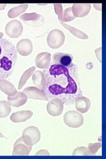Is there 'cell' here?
<instances>
[{"mask_svg": "<svg viewBox=\"0 0 106 159\" xmlns=\"http://www.w3.org/2000/svg\"><path fill=\"white\" fill-rule=\"evenodd\" d=\"M46 85L43 91L48 98H57L64 104H73L82 96L77 66L67 68L52 64L44 69Z\"/></svg>", "mask_w": 106, "mask_h": 159, "instance_id": "obj_1", "label": "cell"}, {"mask_svg": "<svg viewBox=\"0 0 106 159\" xmlns=\"http://www.w3.org/2000/svg\"><path fill=\"white\" fill-rule=\"evenodd\" d=\"M17 52L7 39H0V79L11 76L17 59Z\"/></svg>", "mask_w": 106, "mask_h": 159, "instance_id": "obj_2", "label": "cell"}, {"mask_svg": "<svg viewBox=\"0 0 106 159\" xmlns=\"http://www.w3.org/2000/svg\"><path fill=\"white\" fill-rule=\"evenodd\" d=\"M47 42L50 48L57 49L64 44L65 42V34L61 30L57 29H53L48 33Z\"/></svg>", "mask_w": 106, "mask_h": 159, "instance_id": "obj_3", "label": "cell"}, {"mask_svg": "<svg viewBox=\"0 0 106 159\" xmlns=\"http://www.w3.org/2000/svg\"><path fill=\"white\" fill-rule=\"evenodd\" d=\"M22 138L26 145L33 147L41 139V132L37 127L29 126L23 130Z\"/></svg>", "mask_w": 106, "mask_h": 159, "instance_id": "obj_4", "label": "cell"}, {"mask_svg": "<svg viewBox=\"0 0 106 159\" xmlns=\"http://www.w3.org/2000/svg\"><path fill=\"white\" fill-rule=\"evenodd\" d=\"M64 123L71 128H78L84 123V117L78 111H67L64 116Z\"/></svg>", "mask_w": 106, "mask_h": 159, "instance_id": "obj_5", "label": "cell"}, {"mask_svg": "<svg viewBox=\"0 0 106 159\" xmlns=\"http://www.w3.org/2000/svg\"><path fill=\"white\" fill-rule=\"evenodd\" d=\"M23 27L21 22L18 20H13L9 21L5 28V31L7 35L12 39L20 37L23 33Z\"/></svg>", "mask_w": 106, "mask_h": 159, "instance_id": "obj_6", "label": "cell"}, {"mask_svg": "<svg viewBox=\"0 0 106 159\" xmlns=\"http://www.w3.org/2000/svg\"><path fill=\"white\" fill-rule=\"evenodd\" d=\"M73 59V56L70 54L57 52L53 57V64H58V65L67 68H71L74 66Z\"/></svg>", "mask_w": 106, "mask_h": 159, "instance_id": "obj_7", "label": "cell"}, {"mask_svg": "<svg viewBox=\"0 0 106 159\" xmlns=\"http://www.w3.org/2000/svg\"><path fill=\"white\" fill-rule=\"evenodd\" d=\"M20 19L29 25L39 27L44 23V19L43 16L37 13H25L20 16Z\"/></svg>", "mask_w": 106, "mask_h": 159, "instance_id": "obj_8", "label": "cell"}, {"mask_svg": "<svg viewBox=\"0 0 106 159\" xmlns=\"http://www.w3.org/2000/svg\"><path fill=\"white\" fill-rule=\"evenodd\" d=\"M23 93L27 96V98L33 99H39V100L47 101L48 99V96L43 89H39L37 87H28L24 89Z\"/></svg>", "mask_w": 106, "mask_h": 159, "instance_id": "obj_9", "label": "cell"}, {"mask_svg": "<svg viewBox=\"0 0 106 159\" xmlns=\"http://www.w3.org/2000/svg\"><path fill=\"white\" fill-rule=\"evenodd\" d=\"M64 109V103L60 99L54 98L50 101L47 106V110L50 116L56 117L61 115Z\"/></svg>", "mask_w": 106, "mask_h": 159, "instance_id": "obj_10", "label": "cell"}, {"mask_svg": "<svg viewBox=\"0 0 106 159\" xmlns=\"http://www.w3.org/2000/svg\"><path fill=\"white\" fill-rule=\"evenodd\" d=\"M16 50L17 53L21 56L27 57L31 54L33 52V46L31 40L27 39H23L20 40L17 43Z\"/></svg>", "mask_w": 106, "mask_h": 159, "instance_id": "obj_11", "label": "cell"}, {"mask_svg": "<svg viewBox=\"0 0 106 159\" xmlns=\"http://www.w3.org/2000/svg\"><path fill=\"white\" fill-rule=\"evenodd\" d=\"M32 149L31 146H28L23 141L22 137L19 138L14 144L13 155L24 156L28 155Z\"/></svg>", "mask_w": 106, "mask_h": 159, "instance_id": "obj_12", "label": "cell"}, {"mask_svg": "<svg viewBox=\"0 0 106 159\" xmlns=\"http://www.w3.org/2000/svg\"><path fill=\"white\" fill-rule=\"evenodd\" d=\"M92 6L91 4H74L71 7L74 16L76 17H84L90 13Z\"/></svg>", "mask_w": 106, "mask_h": 159, "instance_id": "obj_13", "label": "cell"}, {"mask_svg": "<svg viewBox=\"0 0 106 159\" xmlns=\"http://www.w3.org/2000/svg\"><path fill=\"white\" fill-rule=\"evenodd\" d=\"M8 103L11 106L19 107L27 102V97L23 92H17L15 96H8Z\"/></svg>", "mask_w": 106, "mask_h": 159, "instance_id": "obj_14", "label": "cell"}, {"mask_svg": "<svg viewBox=\"0 0 106 159\" xmlns=\"http://www.w3.org/2000/svg\"><path fill=\"white\" fill-rule=\"evenodd\" d=\"M51 61V54L44 52L39 54L35 58V64L39 68L46 69L49 66Z\"/></svg>", "mask_w": 106, "mask_h": 159, "instance_id": "obj_15", "label": "cell"}, {"mask_svg": "<svg viewBox=\"0 0 106 159\" xmlns=\"http://www.w3.org/2000/svg\"><path fill=\"white\" fill-rule=\"evenodd\" d=\"M75 106L78 112L85 113L88 112L90 109L91 101L86 97H79L75 102Z\"/></svg>", "mask_w": 106, "mask_h": 159, "instance_id": "obj_16", "label": "cell"}, {"mask_svg": "<svg viewBox=\"0 0 106 159\" xmlns=\"http://www.w3.org/2000/svg\"><path fill=\"white\" fill-rule=\"evenodd\" d=\"M33 115V111H19L13 113L10 117V119L13 123H21L27 121L28 119L31 118Z\"/></svg>", "mask_w": 106, "mask_h": 159, "instance_id": "obj_17", "label": "cell"}, {"mask_svg": "<svg viewBox=\"0 0 106 159\" xmlns=\"http://www.w3.org/2000/svg\"><path fill=\"white\" fill-rule=\"evenodd\" d=\"M0 90L7 96H15L18 92L13 84L6 79H0Z\"/></svg>", "mask_w": 106, "mask_h": 159, "instance_id": "obj_18", "label": "cell"}, {"mask_svg": "<svg viewBox=\"0 0 106 159\" xmlns=\"http://www.w3.org/2000/svg\"><path fill=\"white\" fill-rule=\"evenodd\" d=\"M33 82L35 87L43 89L46 85V76L42 71H37L33 74Z\"/></svg>", "mask_w": 106, "mask_h": 159, "instance_id": "obj_19", "label": "cell"}, {"mask_svg": "<svg viewBox=\"0 0 106 159\" xmlns=\"http://www.w3.org/2000/svg\"><path fill=\"white\" fill-rule=\"evenodd\" d=\"M29 7L28 4H22L11 9L9 11L7 16L9 18H15L18 17L21 13H24L27 9Z\"/></svg>", "mask_w": 106, "mask_h": 159, "instance_id": "obj_20", "label": "cell"}, {"mask_svg": "<svg viewBox=\"0 0 106 159\" xmlns=\"http://www.w3.org/2000/svg\"><path fill=\"white\" fill-rule=\"evenodd\" d=\"M60 23H61L62 25L65 28L67 29V30H68V31L71 33L72 34H73L74 36H76V37H78V39H88V36L86 34H85V33L82 32V31H80V30L76 29V28H74L72 26L69 25H67L66 23H64L62 21H60Z\"/></svg>", "mask_w": 106, "mask_h": 159, "instance_id": "obj_21", "label": "cell"}, {"mask_svg": "<svg viewBox=\"0 0 106 159\" xmlns=\"http://www.w3.org/2000/svg\"><path fill=\"white\" fill-rule=\"evenodd\" d=\"M35 70V67L32 66L31 68H29V69H27V70L23 74V75L21 76V78H20V80H19V86H18L19 89H22V88L24 86L25 83L27 82L29 78L31 76V75L33 74Z\"/></svg>", "mask_w": 106, "mask_h": 159, "instance_id": "obj_22", "label": "cell"}, {"mask_svg": "<svg viewBox=\"0 0 106 159\" xmlns=\"http://www.w3.org/2000/svg\"><path fill=\"white\" fill-rule=\"evenodd\" d=\"M12 107L7 101H0V118L7 117L11 113Z\"/></svg>", "mask_w": 106, "mask_h": 159, "instance_id": "obj_23", "label": "cell"}, {"mask_svg": "<svg viewBox=\"0 0 106 159\" xmlns=\"http://www.w3.org/2000/svg\"><path fill=\"white\" fill-rule=\"evenodd\" d=\"M74 19H75V17L74 16V15L72 13L71 7H68L64 11H63L62 16L61 20H60V21L70 22V21H72Z\"/></svg>", "mask_w": 106, "mask_h": 159, "instance_id": "obj_24", "label": "cell"}, {"mask_svg": "<svg viewBox=\"0 0 106 159\" xmlns=\"http://www.w3.org/2000/svg\"><path fill=\"white\" fill-rule=\"evenodd\" d=\"M72 155L74 156H90L91 154L88 150V147H77L73 151Z\"/></svg>", "mask_w": 106, "mask_h": 159, "instance_id": "obj_25", "label": "cell"}, {"mask_svg": "<svg viewBox=\"0 0 106 159\" xmlns=\"http://www.w3.org/2000/svg\"><path fill=\"white\" fill-rule=\"evenodd\" d=\"M102 147V143H90L88 145V148L91 154V155H94L96 153L99 149Z\"/></svg>", "mask_w": 106, "mask_h": 159, "instance_id": "obj_26", "label": "cell"}, {"mask_svg": "<svg viewBox=\"0 0 106 159\" xmlns=\"http://www.w3.org/2000/svg\"><path fill=\"white\" fill-rule=\"evenodd\" d=\"M54 10H55V13H56L58 16L59 21H60V20H61L62 16V13H63L62 6L61 4H54Z\"/></svg>", "mask_w": 106, "mask_h": 159, "instance_id": "obj_27", "label": "cell"}, {"mask_svg": "<svg viewBox=\"0 0 106 159\" xmlns=\"http://www.w3.org/2000/svg\"><path fill=\"white\" fill-rule=\"evenodd\" d=\"M95 55H96L98 61L102 62V47H99L98 48H97L96 50L95 51Z\"/></svg>", "mask_w": 106, "mask_h": 159, "instance_id": "obj_28", "label": "cell"}, {"mask_svg": "<svg viewBox=\"0 0 106 159\" xmlns=\"http://www.w3.org/2000/svg\"><path fill=\"white\" fill-rule=\"evenodd\" d=\"M35 155H38V156H48V155H50V153L47 150H40L39 151L37 152V153L35 154Z\"/></svg>", "mask_w": 106, "mask_h": 159, "instance_id": "obj_29", "label": "cell"}, {"mask_svg": "<svg viewBox=\"0 0 106 159\" xmlns=\"http://www.w3.org/2000/svg\"><path fill=\"white\" fill-rule=\"evenodd\" d=\"M94 7L95 9L98 10L99 11H102V4H94Z\"/></svg>", "mask_w": 106, "mask_h": 159, "instance_id": "obj_30", "label": "cell"}, {"mask_svg": "<svg viewBox=\"0 0 106 159\" xmlns=\"http://www.w3.org/2000/svg\"><path fill=\"white\" fill-rule=\"evenodd\" d=\"M6 6H7L6 4H0V11L3 10L5 8H6Z\"/></svg>", "mask_w": 106, "mask_h": 159, "instance_id": "obj_31", "label": "cell"}, {"mask_svg": "<svg viewBox=\"0 0 106 159\" xmlns=\"http://www.w3.org/2000/svg\"><path fill=\"white\" fill-rule=\"evenodd\" d=\"M0 138H4V135L2 133H0Z\"/></svg>", "mask_w": 106, "mask_h": 159, "instance_id": "obj_32", "label": "cell"}, {"mask_svg": "<svg viewBox=\"0 0 106 159\" xmlns=\"http://www.w3.org/2000/svg\"><path fill=\"white\" fill-rule=\"evenodd\" d=\"M3 33H0V39H2L3 37Z\"/></svg>", "mask_w": 106, "mask_h": 159, "instance_id": "obj_33", "label": "cell"}]
</instances>
